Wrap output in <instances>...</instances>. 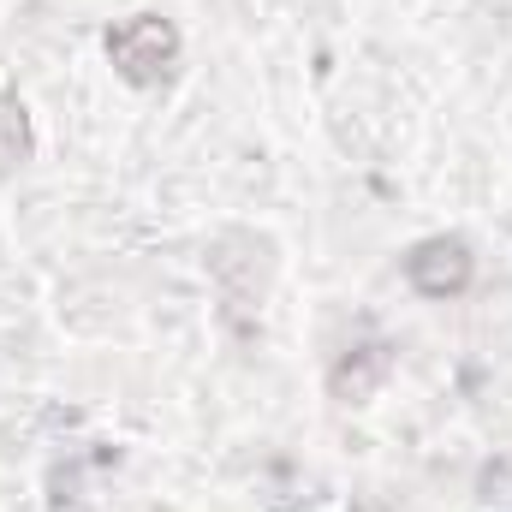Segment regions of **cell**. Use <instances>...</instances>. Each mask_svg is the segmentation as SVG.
<instances>
[{
	"label": "cell",
	"mask_w": 512,
	"mask_h": 512,
	"mask_svg": "<svg viewBox=\"0 0 512 512\" xmlns=\"http://www.w3.org/2000/svg\"><path fill=\"white\" fill-rule=\"evenodd\" d=\"M173 30L161 24V18H131V24H120L114 36H108V54L120 60V72H126L131 84H155L161 72H167V60H173Z\"/></svg>",
	"instance_id": "obj_1"
}]
</instances>
